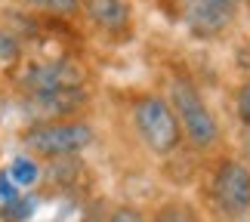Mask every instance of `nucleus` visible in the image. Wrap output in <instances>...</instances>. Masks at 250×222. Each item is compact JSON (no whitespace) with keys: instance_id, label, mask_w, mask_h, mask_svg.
<instances>
[{"instance_id":"obj_1","label":"nucleus","mask_w":250,"mask_h":222,"mask_svg":"<svg viewBox=\"0 0 250 222\" xmlns=\"http://www.w3.org/2000/svg\"><path fill=\"white\" fill-rule=\"evenodd\" d=\"M170 99H173V114L179 121V130L195 142L198 148H207L219 139V127H216V118L210 114V108L204 105V99L198 96V90L186 81H176L170 90Z\"/></svg>"},{"instance_id":"obj_2","label":"nucleus","mask_w":250,"mask_h":222,"mask_svg":"<svg viewBox=\"0 0 250 222\" xmlns=\"http://www.w3.org/2000/svg\"><path fill=\"white\" fill-rule=\"evenodd\" d=\"M136 127H139V136L148 142L151 151L158 154H167L170 148H176L179 142V121L173 108L158 99V96H148V99L136 102Z\"/></svg>"},{"instance_id":"obj_3","label":"nucleus","mask_w":250,"mask_h":222,"mask_svg":"<svg viewBox=\"0 0 250 222\" xmlns=\"http://www.w3.org/2000/svg\"><path fill=\"white\" fill-rule=\"evenodd\" d=\"M216 204L229 216H244L250 210V170L238 161H226L213 176Z\"/></svg>"},{"instance_id":"obj_4","label":"nucleus","mask_w":250,"mask_h":222,"mask_svg":"<svg viewBox=\"0 0 250 222\" xmlns=\"http://www.w3.org/2000/svg\"><path fill=\"white\" fill-rule=\"evenodd\" d=\"M90 139L93 133L86 123H50L25 136L28 148H34L37 154H74L90 145Z\"/></svg>"},{"instance_id":"obj_5","label":"nucleus","mask_w":250,"mask_h":222,"mask_svg":"<svg viewBox=\"0 0 250 222\" xmlns=\"http://www.w3.org/2000/svg\"><path fill=\"white\" fill-rule=\"evenodd\" d=\"M25 90L34 96H50V93H62V90H78L81 86V71L71 62H46V65H34L28 68L22 77Z\"/></svg>"},{"instance_id":"obj_6","label":"nucleus","mask_w":250,"mask_h":222,"mask_svg":"<svg viewBox=\"0 0 250 222\" xmlns=\"http://www.w3.org/2000/svg\"><path fill=\"white\" fill-rule=\"evenodd\" d=\"M238 0H188L186 3V22L198 37L219 34L235 19Z\"/></svg>"},{"instance_id":"obj_7","label":"nucleus","mask_w":250,"mask_h":222,"mask_svg":"<svg viewBox=\"0 0 250 222\" xmlns=\"http://www.w3.org/2000/svg\"><path fill=\"white\" fill-rule=\"evenodd\" d=\"M86 16H90L96 25L114 31V28L127 25L130 6H127V0H86Z\"/></svg>"},{"instance_id":"obj_8","label":"nucleus","mask_w":250,"mask_h":222,"mask_svg":"<svg viewBox=\"0 0 250 222\" xmlns=\"http://www.w3.org/2000/svg\"><path fill=\"white\" fill-rule=\"evenodd\" d=\"M9 176H13V182H19V185H31L37 179V163L28 161V158H19V161H13V167H9Z\"/></svg>"},{"instance_id":"obj_9","label":"nucleus","mask_w":250,"mask_h":222,"mask_svg":"<svg viewBox=\"0 0 250 222\" xmlns=\"http://www.w3.org/2000/svg\"><path fill=\"white\" fill-rule=\"evenodd\" d=\"M155 222H198V216L191 213L186 204H170V207H164V210L158 213Z\"/></svg>"},{"instance_id":"obj_10","label":"nucleus","mask_w":250,"mask_h":222,"mask_svg":"<svg viewBox=\"0 0 250 222\" xmlns=\"http://www.w3.org/2000/svg\"><path fill=\"white\" fill-rule=\"evenodd\" d=\"M25 3L41 6V9H50V13H62V16L78 13V0H25Z\"/></svg>"},{"instance_id":"obj_11","label":"nucleus","mask_w":250,"mask_h":222,"mask_svg":"<svg viewBox=\"0 0 250 222\" xmlns=\"http://www.w3.org/2000/svg\"><path fill=\"white\" fill-rule=\"evenodd\" d=\"M238 114H241V121L250 127V83L241 86V93H238Z\"/></svg>"},{"instance_id":"obj_12","label":"nucleus","mask_w":250,"mask_h":222,"mask_svg":"<svg viewBox=\"0 0 250 222\" xmlns=\"http://www.w3.org/2000/svg\"><path fill=\"white\" fill-rule=\"evenodd\" d=\"M111 222H142V216L136 213V210H130V207H121L118 213L111 216Z\"/></svg>"},{"instance_id":"obj_13","label":"nucleus","mask_w":250,"mask_h":222,"mask_svg":"<svg viewBox=\"0 0 250 222\" xmlns=\"http://www.w3.org/2000/svg\"><path fill=\"white\" fill-rule=\"evenodd\" d=\"M0 201H3L6 207L16 201V191H13V185H9V179H6V176H0Z\"/></svg>"},{"instance_id":"obj_14","label":"nucleus","mask_w":250,"mask_h":222,"mask_svg":"<svg viewBox=\"0 0 250 222\" xmlns=\"http://www.w3.org/2000/svg\"><path fill=\"white\" fill-rule=\"evenodd\" d=\"M244 148H247V158H250V133H247V145Z\"/></svg>"}]
</instances>
